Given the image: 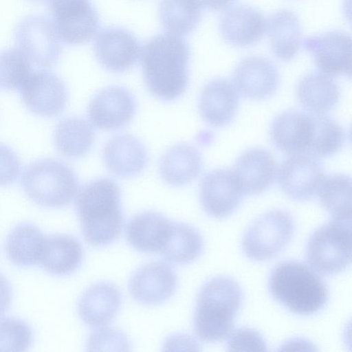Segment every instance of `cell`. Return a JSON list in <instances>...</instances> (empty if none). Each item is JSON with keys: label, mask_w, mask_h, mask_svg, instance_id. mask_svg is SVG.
<instances>
[{"label": "cell", "mask_w": 352, "mask_h": 352, "mask_svg": "<svg viewBox=\"0 0 352 352\" xmlns=\"http://www.w3.org/2000/svg\"><path fill=\"white\" fill-rule=\"evenodd\" d=\"M108 170L120 177H131L140 173L148 162V154L142 142L129 134L110 138L103 150Z\"/></svg>", "instance_id": "22"}, {"label": "cell", "mask_w": 352, "mask_h": 352, "mask_svg": "<svg viewBox=\"0 0 352 352\" xmlns=\"http://www.w3.org/2000/svg\"><path fill=\"white\" fill-rule=\"evenodd\" d=\"M266 30L273 54L283 61L293 59L301 38V26L296 14L288 10H278L266 21Z\"/></svg>", "instance_id": "28"}, {"label": "cell", "mask_w": 352, "mask_h": 352, "mask_svg": "<svg viewBox=\"0 0 352 352\" xmlns=\"http://www.w3.org/2000/svg\"><path fill=\"white\" fill-rule=\"evenodd\" d=\"M75 208L89 245L105 246L120 236L124 217L120 189L113 180L100 178L83 186L77 192Z\"/></svg>", "instance_id": "2"}, {"label": "cell", "mask_w": 352, "mask_h": 352, "mask_svg": "<svg viewBox=\"0 0 352 352\" xmlns=\"http://www.w3.org/2000/svg\"><path fill=\"white\" fill-rule=\"evenodd\" d=\"M229 351H266L267 345L257 331L250 328L232 330L228 336Z\"/></svg>", "instance_id": "38"}, {"label": "cell", "mask_w": 352, "mask_h": 352, "mask_svg": "<svg viewBox=\"0 0 352 352\" xmlns=\"http://www.w3.org/2000/svg\"><path fill=\"white\" fill-rule=\"evenodd\" d=\"M202 158L197 148L187 143L170 147L162 156L160 173L167 184L181 186L190 183L200 174Z\"/></svg>", "instance_id": "26"}, {"label": "cell", "mask_w": 352, "mask_h": 352, "mask_svg": "<svg viewBox=\"0 0 352 352\" xmlns=\"http://www.w3.org/2000/svg\"><path fill=\"white\" fill-rule=\"evenodd\" d=\"M122 304L119 289L110 283H96L86 289L78 302V312L88 326L100 327L109 324Z\"/></svg>", "instance_id": "24"}, {"label": "cell", "mask_w": 352, "mask_h": 352, "mask_svg": "<svg viewBox=\"0 0 352 352\" xmlns=\"http://www.w3.org/2000/svg\"><path fill=\"white\" fill-rule=\"evenodd\" d=\"M322 206L337 219H351V179L346 175H324L316 192Z\"/></svg>", "instance_id": "32"}, {"label": "cell", "mask_w": 352, "mask_h": 352, "mask_svg": "<svg viewBox=\"0 0 352 352\" xmlns=\"http://www.w3.org/2000/svg\"><path fill=\"white\" fill-rule=\"evenodd\" d=\"M31 63L18 49L0 52V89H20L32 73Z\"/></svg>", "instance_id": "35"}, {"label": "cell", "mask_w": 352, "mask_h": 352, "mask_svg": "<svg viewBox=\"0 0 352 352\" xmlns=\"http://www.w3.org/2000/svg\"><path fill=\"white\" fill-rule=\"evenodd\" d=\"M302 47L313 56L322 73L351 76V40L348 34L333 30L309 36L304 39Z\"/></svg>", "instance_id": "11"}, {"label": "cell", "mask_w": 352, "mask_h": 352, "mask_svg": "<svg viewBox=\"0 0 352 352\" xmlns=\"http://www.w3.org/2000/svg\"><path fill=\"white\" fill-rule=\"evenodd\" d=\"M82 259V247L76 239L55 234L45 237L39 263L50 274L68 275L80 267Z\"/></svg>", "instance_id": "25"}, {"label": "cell", "mask_w": 352, "mask_h": 352, "mask_svg": "<svg viewBox=\"0 0 352 352\" xmlns=\"http://www.w3.org/2000/svg\"><path fill=\"white\" fill-rule=\"evenodd\" d=\"M19 89L27 108L40 116L59 115L67 102L65 82L57 75L46 70L32 72Z\"/></svg>", "instance_id": "10"}, {"label": "cell", "mask_w": 352, "mask_h": 352, "mask_svg": "<svg viewBox=\"0 0 352 352\" xmlns=\"http://www.w3.org/2000/svg\"><path fill=\"white\" fill-rule=\"evenodd\" d=\"M312 134V113L296 110L278 115L270 128L274 146L289 155L308 154Z\"/></svg>", "instance_id": "19"}, {"label": "cell", "mask_w": 352, "mask_h": 352, "mask_svg": "<svg viewBox=\"0 0 352 352\" xmlns=\"http://www.w3.org/2000/svg\"><path fill=\"white\" fill-rule=\"evenodd\" d=\"M21 184L30 199L48 208L67 206L78 188L74 170L54 159L39 160L28 165L23 173Z\"/></svg>", "instance_id": "5"}, {"label": "cell", "mask_w": 352, "mask_h": 352, "mask_svg": "<svg viewBox=\"0 0 352 352\" xmlns=\"http://www.w3.org/2000/svg\"><path fill=\"white\" fill-rule=\"evenodd\" d=\"M294 232L291 214L273 210L256 219L242 239L245 255L254 261H265L276 256L289 244Z\"/></svg>", "instance_id": "7"}, {"label": "cell", "mask_w": 352, "mask_h": 352, "mask_svg": "<svg viewBox=\"0 0 352 352\" xmlns=\"http://www.w3.org/2000/svg\"><path fill=\"white\" fill-rule=\"evenodd\" d=\"M45 239L43 232L36 226L20 224L7 237V256L17 266H32L40 261Z\"/></svg>", "instance_id": "29"}, {"label": "cell", "mask_w": 352, "mask_h": 352, "mask_svg": "<svg viewBox=\"0 0 352 352\" xmlns=\"http://www.w3.org/2000/svg\"><path fill=\"white\" fill-rule=\"evenodd\" d=\"M239 98L234 85L227 79L216 78L203 88L199 100L201 118L210 125L221 127L234 118Z\"/></svg>", "instance_id": "21"}, {"label": "cell", "mask_w": 352, "mask_h": 352, "mask_svg": "<svg viewBox=\"0 0 352 352\" xmlns=\"http://www.w3.org/2000/svg\"><path fill=\"white\" fill-rule=\"evenodd\" d=\"M159 16L163 28L169 34L186 35L198 25L201 6L197 0H162Z\"/></svg>", "instance_id": "33"}, {"label": "cell", "mask_w": 352, "mask_h": 352, "mask_svg": "<svg viewBox=\"0 0 352 352\" xmlns=\"http://www.w3.org/2000/svg\"><path fill=\"white\" fill-rule=\"evenodd\" d=\"M18 48L31 64L49 68L58 61L61 54L60 38L52 20L40 15L22 19L14 32Z\"/></svg>", "instance_id": "8"}, {"label": "cell", "mask_w": 352, "mask_h": 352, "mask_svg": "<svg viewBox=\"0 0 352 352\" xmlns=\"http://www.w3.org/2000/svg\"><path fill=\"white\" fill-rule=\"evenodd\" d=\"M296 96L308 112L324 114L338 102L340 89L331 76L322 72H313L299 80Z\"/></svg>", "instance_id": "27"}, {"label": "cell", "mask_w": 352, "mask_h": 352, "mask_svg": "<svg viewBox=\"0 0 352 352\" xmlns=\"http://www.w3.org/2000/svg\"><path fill=\"white\" fill-rule=\"evenodd\" d=\"M201 7L211 10H222L235 0H197Z\"/></svg>", "instance_id": "41"}, {"label": "cell", "mask_w": 352, "mask_h": 352, "mask_svg": "<svg viewBox=\"0 0 352 352\" xmlns=\"http://www.w3.org/2000/svg\"><path fill=\"white\" fill-rule=\"evenodd\" d=\"M306 258L310 267L322 275L345 270L351 260V220L333 219L316 229L307 241Z\"/></svg>", "instance_id": "6"}, {"label": "cell", "mask_w": 352, "mask_h": 352, "mask_svg": "<svg viewBox=\"0 0 352 352\" xmlns=\"http://www.w3.org/2000/svg\"><path fill=\"white\" fill-rule=\"evenodd\" d=\"M268 289L274 300L290 312L311 316L322 310L329 298L327 285L310 266L285 261L272 271Z\"/></svg>", "instance_id": "4"}, {"label": "cell", "mask_w": 352, "mask_h": 352, "mask_svg": "<svg viewBox=\"0 0 352 352\" xmlns=\"http://www.w3.org/2000/svg\"><path fill=\"white\" fill-rule=\"evenodd\" d=\"M243 292L232 278L218 276L201 287L193 317L197 337L208 342L221 341L228 336L243 302Z\"/></svg>", "instance_id": "3"}, {"label": "cell", "mask_w": 352, "mask_h": 352, "mask_svg": "<svg viewBox=\"0 0 352 352\" xmlns=\"http://www.w3.org/2000/svg\"><path fill=\"white\" fill-rule=\"evenodd\" d=\"M12 296V290L8 280L0 274V317L8 309Z\"/></svg>", "instance_id": "40"}, {"label": "cell", "mask_w": 352, "mask_h": 352, "mask_svg": "<svg viewBox=\"0 0 352 352\" xmlns=\"http://www.w3.org/2000/svg\"><path fill=\"white\" fill-rule=\"evenodd\" d=\"M223 38L236 47H248L259 41L266 30V20L256 8L238 5L225 11L219 20Z\"/></svg>", "instance_id": "20"}, {"label": "cell", "mask_w": 352, "mask_h": 352, "mask_svg": "<svg viewBox=\"0 0 352 352\" xmlns=\"http://www.w3.org/2000/svg\"><path fill=\"white\" fill-rule=\"evenodd\" d=\"M30 1H31L32 2L38 3V2H42V1H45V0H30Z\"/></svg>", "instance_id": "42"}, {"label": "cell", "mask_w": 352, "mask_h": 352, "mask_svg": "<svg viewBox=\"0 0 352 352\" xmlns=\"http://www.w3.org/2000/svg\"><path fill=\"white\" fill-rule=\"evenodd\" d=\"M94 53L99 63L112 72H123L137 62L141 47L129 32L108 28L99 32L94 42Z\"/></svg>", "instance_id": "16"}, {"label": "cell", "mask_w": 352, "mask_h": 352, "mask_svg": "<svg viewBox=\"0 0 352 352\" xmlns=\"http://www.w3.org/2000/svg\"><path fill=\"white\" fill-rule=\"evenodd\" d=\"M54 140L56 148L61 155L78 158L90 150L95 140V133L85 120L67 118L57 124Z\"/></svg>", "instance_id": "31"}, {"label": "cell", "mask_w": 352, "mask_h": 352, "mask_svg": "<svg viewBox=\"0 0 352 352\" xmlns=\"http://www.w3.org/2000/svg\"><path fill=\"white\" fill-rule=\"evenodd\" d=\"M129 346L126 335L122 331L112 328H100L94 331L87 341L89 350H107L110 347L111 350L128 351Z\"/></svg>", "instance_id": "37"}, {"label": "cell", "mask_w": 352, "mask_h": 352, "mask_svg": "<svg viewBox=\"0 0 352 352\" xmlns=\"http://www.w3.org/2000/svg\"><path fill=\"white\" fill-rule=\"evenodd\" d=\"M21 169L16 154L7 146L0 144V186L12 184L18 177Z\"/></svg>", "instance_id": "39"}, {"label": "cell", "mask_w": 352, "mask_h": 352, "mask_svg": "<svg viewBox=\"0 0 352 352\" xmlns=\"http://www.w3.org/2000/svg\"><path fill=\"white\" fill-rule=\"evenodd\" d=\"M344 141V130L337 121L325 114L312 113V135L308 155L331 156L340 151Z\"/></svg>", "instance_id": "34"}, {"label": "cell", "mask_w": 352, "mask_h": 352, "mask_svg": "<svg viewBox=\"0 0 352 352\" xmlns=\"http://www.w3.org/2000/svg\"><path fill=\"white\" fill-rule=\"evenodd\" d=\"M136 104L133 95L120 86L100 91L87 108L89 121L102 130H116L126 126L133 118Z\"/></svg>", "instance_id": "13"}, {"label": "cell", "mask_w": 352, "mask_h": 352, "mask_svg": "<svg viewBox=\"0 0 352 352\" xmlns=\"http://www.w3.org/2000/svg\"><path fill=\"white\" fill-rule=\"evenodd\" d=\"M190 49L179 36L160 34L151 38L141 50L144 80L149 92L164 101L181 96L188 81Z\"/></svg>", "instance_id": "1"}, {"label": "cell", "mask_w": 352, "mask_h": 352, "mask_svg": "<svg viewBox=\"0 0 352 352\" xmlns=\"http://www.w3.org/2000/svg\"><path fill=\"white\" fill-rule=\"evenodd\" d=\"M243 195L232 170H212L200 184L201 204L204 211L214 218L223 219L232 214L239 206Z\"/></svg>", "instance_id": "15"}, {"label": "cell", "mask_w": 352, "mask_h": 352, "mask_svg": "<svg viewBox=\"0 0 352 352\" xmlns=\"http://www.w3.org/2000/svg\"><path fill=\"white\" fill-rule=\"evenodd\" d=\"M204 250V240L193 226L173 222L168 239L160 254L168 262L179 265L197 259Z\"/></svg>", "instance_id": "30"}, {"label": "cell", "mask_w": 352, "mask_h": 352, "mask_svg": "<svg viewBox=\"0 0 352 352\" xmlns=\"http://www.w3.org/2000/svg\"><path fill=\"white\" fill-rule=\"evenodd\" d=\"M32 342V332L25 321L15 318L0 320V351H25Z\"/></svg>", "instance_id": "36"}, {"label": "cell", "mask_w": 352, "mask_h": 352, "mask_svg": "<svg viewBox=\"0 0 352 352\" xmlns=\"http://www.w3.org/2000/svg\"><path fill=\"white\" fill-rule=\"evenodd\" d=\"M277 169L274 157L267 151L253 148L243 152L231 170L243 195H256L272 184Z\"/></svg>", "instance_id": "18"}, {"label": "cell", "mask_w": 352, "mask_h": 352, "mask_svg": "<svg viewBox=\"0 0 352 352\" xmlns=\"http://www.w3.org/2000/svg\"><path fill=\"white\" fill-rule=\"evenodd\" d=\"M172 221L162 214L145 211L132 217L125 234L135 250L144 253H160L169 235Z\"/></svg>", "instance_id": "23"}, {"label": "cell", "mask_w": 352, "mask_h": 352, "mask_svg": "<svg viewBox=\"0 0 352 352\" xmlns=\"http://www.w3.org/2000/svg\"><path fill=\"white\" fill-rule=\"evenodd\" d=\"M234 87L244 97L256 100L268 98L276 91L279 74L275 65L261 56H249L236 66Z\"/></svg>", "instance_id": "17"}, {"label": "cell", "mask_w": 352, "mask_h": 352, "mask_svg": "<svg viewBox=\"0 0 352 352\" xmlns=\"http://www.w3.org/2000/svg\"><path fill=\"white\" fill-rule=\"evenodd\" d=\"M60 41L69 45L89 41L99 28V18L90 0H45Z\"/></svg>", "instance_id": "9"}, {"label": "cell", "mask_w": 352, "mask_h": 352, "mask_svg": "<svg viewBox=\"0 0 352 352\" xmlns=\"http://www.w3.org/2000/svg\"><path fill=\"white\" fill-rule=\"evenodd\" d=\"M177 276L173 269L162 261L147 263L131 276L129 290L137 302L144 305H158L175 292Z\"/></svg>", "instance_id": "14"}, {"label": "cell", "mask_w": 352, "mask_h": 352, "mask_svg": "<svg viewBox=\"0 0 352 352\" xmlns=\"http://www.w3.org/2000/svg\"><path fill=\"white\" fill-rule=\"evenodd\" d=\"M278 183L282 191L296 201H307L317 192L324 175L315 157L294 155L277 169Z\"/></svg>", "instance_id": "12"}]
</instances>
